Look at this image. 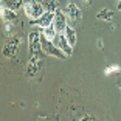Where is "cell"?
<instances>
[{"instance_id":"obj_13","label":"cell","mask_w":121,"mask_h":121,"mask_svg":"<svg viewBox=\"0 0 121 121\" xmlns=\"http://www.w3.org/2000/svg\"><path fill=\"white\" fill-rule=\"evenodd\" d=\"M96 17L99 19V20H112L113 13H112L110 9H101L99 13H98V16H96Z\"/></svg>"},{"instance_id":"obj_17","label":"cell","mask_w":121,"mask_h":121,"mask_svg":"<svg viewBox=\"0 0 121 121\" xmlns=\"http://www.w3.org/2000/svg\"><path fill=\"white\" fill-rule=\"evenodd\" d=\"M84 2H86V3H89V2H90V0H84Z\"/></svg>"},{"instance_id":"obj_2","label":"cell","mask_w":121,"mask_h":121,"mask_svg":"<svg viewBox=\"0 0 121 121\" xmlns=\"http://www.w3.org/2000/svg\"><path fill=\"white\" fill-rule=\"evenodd\" d=\"M42 50L45 51L47 54H50V56H56V57H59V59H65V57H68L67 54L59 48L57 43L54 45V40L47 39L45 36H42Z\"/></svg>"},{"instance_id":"obj_5","label":"cell","mask_w":121,"mask_h":121,"mask_svg":"<svg viewBox=\"0 0 121 121\" xmlns=\"http://www.w3.org/2000/svg\"><path fill=\"white\" fill-rule=\"evenodd\" d=\"M53 22H54V13H51V11H45L39 19H34V23L40 28H47V26L53 25Z\"/></svg>"},{"instance_id":"obj_4","label":"cell","mask_w":121,"mask_h":121,"mask_svg":"<svg viewBox=\"0 0 121 121\" xmlns=\"http://www.w3.org/2000/svg\"><path fill=\"white\" fill-rule=\"evenodd\" d=\"M53 25H54V28L57 30V33H62L65 30V26H67V16H65L59 8L54 11V22H53Z\"/></svg>"},{"instance_id":"obj_1","label":"cell","mask_w":121,"mask_h":121,"mask_svg":"<svg viewBox=\"0 0 121 121\" xmlns=\"http://www.w3.org/2000/svg\"><path fill=\"white\" fill-rule=\"evenodd\" d=\"M28 48L30 57H42V34L39 31H31L28 36Z\"/></svg>"},{"instance_id":"obj_11","label":"cell","mask_w":121,"mask_h":121,"mask_svg":"<svg viewBox=\"0 0 121 121\" xmlns=\"http://www.w3.org/2000/svg\"><path fill=\"white\" fill-rule=\"evenodd\" d=\"M62 33H64V36L67 37V40L70 42V45L75 47V45H76V33H75V30L71 28V26L67 25V26H65V30H64Z\"/></svg>"},{"instance_id":"obj_10","label":"cell","mask_w":121,"mask_h":121,"mask_svg":"<svg viewBox=\"0 0 121 121\" xmlns=\"http://www.w3.org/2000/svg\"><path fill=\"white\" fill-rule=\"evenodd\" d=\"M57 30L54 28V25H50V26H47V28H42V36H45L47 39H50V40H54L57 39Z\"/></svg>"},{"instance_id":"obj_6","label":"cell","mask_w":121,"mask_h":121,"mask_svg":"<svg viewBox=\"0 0 121 121\" xmlns=\"http://www.w3.org/2000/svg\"><path fill=\"white\" fill-rule=\"evenodd\" d=\"M19 45H20V37H13V39L3 47V54L6 57H13L16 54V51H17Z\"/></svg>"},{"instance_id":"obj_14","label":"cell","mask_w":121,"mask_h":121,"mask_svg":"<svg viewBox=\"0 0 121 121\" xmlns=\"http://www.w3.org/2000/svg\"><path fill=\"white\" fill-rule=\"evenodd\" d=\"M118 71H121V67H120V65H109V67L104 68V75H106V76H110V75H113V73H118Z\"/></svg>"},{"instance_id":"obj_3","label":"cell","mask_w":121,"mask_h":121,"mask_svg":"<svg viewBox=\"0 0 121 121\" xmlns=\"http://www.w3.org/2000/svg\"><path fill=\"white\" fill-rule=\"evenodd\" d=\"M23 11H25L26 17L39 19L40 16L45 13V8H43L42 3H37L34 0H30V2H25V3H23Z\"/></svg>"},{"instance_id":"obj_12","label":"cell","mask_w":121,"mask_h":121,"mask_svg":"<svg viewBox=\"0 0 121 121\" xmlns=\"http://www.w3.org/2000/svg\"><path fill=\"white\" fill-rule=\"evenodd\" d=\"M42 5H43V8H45V11L54 13V11L57 9V0H42Z\"/></svg>"},{"instance_id":"obj_9","label":"cell","mask_w":121,"mask_h":121,"mask_svg":"<svg viewBox=\"0 0 121 121\" xmlns=\"http://www.w3.org/2000/svg\"><path fill=\"white\" fill-rule=\"evenodd\" d=\"M2 17H3L5 22H16L17 14L14 13V9H9V8L2 6Z\"/></svg>"},{"instance_id":"obj_16","label":"cell","mask_w":121,"mask_h":121,"mask_svg":"<svg viewBox=\"0 0 121 121\" xmlns=\"http://www.w3.org/2000/svg\"><path fill=\"white\" fill-rule=\"evenodd\" d=\"M96 42H98V43H96V45H98V48H103V40H101V39H98Z\"/></svg>"},{"instance_id":"obj_8","label":"cell","mask_w":121,"mask_h":121,"mask_svg":"<svg viewBox=\"0 0 121 121\" xmlns=\"http://www.w3.org/2000/svg\"><path fill=\"white\" fill-rule=\"evenodd\" d=\"M65 14H67V17L71 19V20H79L81 16H82L81 9H79L75 3H68L67 5V8H65Z\"/></svg>"},{"instance_id":"obj_15","label":"cell","mask_w":121,"mask_h":121,"mask_svg":"<svg viewBox=\"0 0 121 121\" xmlns=\"http://www.w3.org/2000/svg\"><path fill=\"white\" fill-rule=\"evenodd\" d=\"M117 9L121 11V0H117Z\"/></svg>"},{"instance_id":"obj_7","label":"cell","mask_w":121,"mask_h":121,"mask_svg":"<svg viewBox=\"0 0 121 121\" xmlns=\"http://www.w3.org/2000/svg\"><path fill=\"white\" fill-rule=\"evenodd\" d=\"M57 45H59V48H60V50H62V51H64V53L65 54H67V56H70V54H71V51H73V47H71L70 45V42H68V40H67V37H65V36H64V33H59V34H57Z\"/></svg>"}]
</instances>
